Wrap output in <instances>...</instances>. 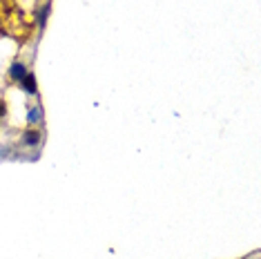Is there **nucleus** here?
<instances>
[{
	"instance_id": "1",
	"label": "nucleus",
	"mask_w": 261,
	"mask_h": 259,
	"mask_svg": "<svg viewBox=\"0 0 261 259\" xmlns=\"http://www.w3.org/2000/svg\"><path fill=\"white\" fill-rule=\"evenodd\" d=\"M27 74H29V70H27V65L22 63V60H14V63L9 65V70H7V76L11 78V81H16V83H20Z\"/></svg>"
},
{
	"instance_id": "2",
	"label": "nucleus",
	"mask_w": 261,
	"mask_h": 259,
	"mask_svg": "<svg viewBox=\"0 0 261 259\" xmlns=\"http://www.w3.org/2000/svg\"><path fill=\"white\" fill-rule=\"evenodd\" d=\"M20 143L27 145V148H36V145L41 143V130H36V127L25 130V132H22V137H20Z\"/></svg>"
},
{
	"instance_id": "3",
	"label": "nucleus",
	"mask_w": 261,
	"mask_h": 259,
	"mask_svg": "<svg viewBox=\"0 0 261 259\" xmlns=\"http://www.w3.org/2000/svg\"><path fill=\"white\" fill-rule=\"evenodd\" d=\"M20 87L25 89L29 96H38V85H36V76L34 74H27L25 78L20 81Z\"/></svg>"
},
{
	"instance_id": "4",
	"label": "nucleus",
	"mask_w": 261,
	"mask_h": 259,
	"mask_svg": "<svg viewBox=\"0 0 261 259\" xmlns=\"http://www.w3.org/2000/svg\"><path fill=\"white\" fill-rule=\"evenodd\" d=\"M49 14H52V3H45L43 7L38 9V14H36V25L41 27V29H43L45 25H47V18H49Z\"/></svg>"
},
{
	"instance_id": "5",
	"label": "nucleus",
	"mask_w": 261,
	"mask_h": 259,
	"mask_svg": "<svg viewBox=\"0 0 261 259\" xmlns=\"http://www.w3.org/2000/svg\"><path fill=\"white\" fill-rule=\"evenodd\" d=\"M41 121H43V108H41V105H34V108H29V112H27V123H29L31 127H36Z\"/></svg>"
},
{
	"instance_id": "6",
	"label": "nucleus",
	"mask_w": 261,
	"mask_h": 259,
	"mask_svg": "<svg viewBox=\"0 0 261 259\" xmlns=\"http://www.w3.org/2000/svg\"><path fill=\"white\" fill-rule=\"evenodd\" d=\"M7 116V105H5V101H0V121Z\"/></svg>"
},
{
	"instance_id": "7",
	"label": "nucleus",
	"mask_w": 261,
	"mask_h": 259,
	"mask_svg": "<svg viewBox=\"0 0 261 259\" xmlns=\"http://www.w3.org/2000/svg\"><path fill=\"white\" fill-rule=\"evenodd\" d=\"M254 259H259V257H254Z\"/></svg>"
}]
</instances>
